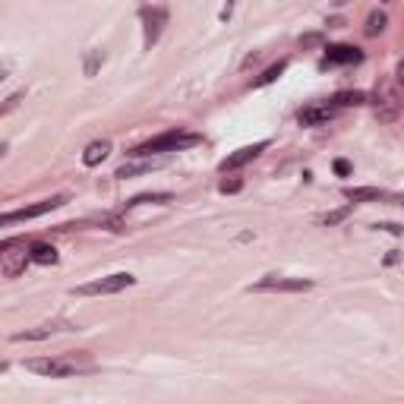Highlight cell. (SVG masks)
Instances as JSON below:
<instances>
[{
	"label": "cell",
	"mask_w": 404,
	"mask_h": 404,
	"mask_svg": "<svg viewBox=\"0 0 404 404\" xmlns=\"http://www.w3.org/2000/svg\"><path fill=\"white\" fill-rule=\"evenodd\" d=\"M284 70H288V60H278V63H272V67L266 70V73L259 76V79H256V89H262V86H268V83H275V79H278L281 73H284Z\"/></svg>",
	"instance_id": "cell-21"
},
{
	"label": "cell",
	"mask_w": 404,
	"mask_h": 404,
	"mask_svg": "<svg viewBox=\"0 0 404 404\" xmlns=\"http://www.w3.org/2000/svg\"><path fill=\"white\" fill-rule=\"evenodd\" d=\"M335 114H338V104H332V102L307 104V108L297 111V124H300V127H322V124H329Z\"/></svg>",
	"instance_id": "cell-9"
},
{
	"label": "cell",
	"mask_w": 404,
	"mask_h": 404,
	"mask_svg": "<svg viewBox=\"0 0 404 404\" xmlns=\"http://www.w3.org/2000/svg\"><path fill=\"white\" fill-rule=\"evenodd\" d=\"M76 325L70 322H45V325H35V329H22L13 332V341H45V338L57 335V332H73Z\"/></svg>",
	"instance_id": "cell-11"
},
{
	"label": "cell",
	"mask_w": 404,
	"mask_h": 404,
	"mask_svg": "<svg viewBox=\"0 0 404 404\" xmlns=\"http://www.w3.org/2000/svg\"><path fill=\"white\" fill-rule=\"evenodd\" d=\"M350 215V206H344V209H335V212H325V215H319V225H341L344 218Z\"/></svg>",
	"instance_id": "cell-22"
},
{
	"label": "cell",
	"mask_w": 404,
	"mask_h": 404,
	"mask_svg": "<svg viewBox=\"0 0 404 404\" xmlns=\"http://www.w3.org/2000/svg\"><path fill=\"white\" fill-rule=\"evenodd\" d=\"M63 202H67V196H51V199H42V202H35V206H26V209H16V212L0 215V225H3V227H10V225H16V221L42 218V215H48V212H54V209H60Z\"/></svg>",
	"instance_id": "cell-7"
},
{
	"label": "cell",
	"mask_w": 404,
	"mask_h": 404,
	"mask_svg": "<svg viewBox=\"0 0 404 404\" xmlns=\"http://www.w3.org/2000/svg\"><path fill=\"white\" fill-rule=\"evenodd\" d=\"M29 253H32V262H38V266H54L57 262V250L51 243H32Z\"/></svg>",
	"instance_id": "cell-17"
},
{
	"label": "cell",
	"mask_w": 404,
	"mask_h": 404,
	"mask_svg": "<svg viewBox=\"0 0 404 404\" xmlns=\"http://www.w3.org/2000/svg\"><path fill=\"white\" fill-rule=\"evenodd\" d=\"M391 199H395L398 206H404V193H398V196H391Z\"/></svg>",
	"instance_id": "cell-31"
},
{
	"label": "cell",
	"mask_w": 404,
	"mask_h": 404,
	"mask_svg": "<svg viewBox=\"0 0 404 404\" xmlns=\"http://www.w3.org/2000/svg\"><path fill=\"white\" fill-rule=\"evenodd\" d=\"M382 3H385V0H382Z\"/></svg>",
	"instance_id": "cell-32"
},
{
	"label": "cell",
	"mask_w": 404,
	"mask_h": 404,
	"mask_svg": "<svg viewBox=\"0 0 404 404\" xmlns=\"http://www.w3.org/2000/svg\"><path fill=\"white\" fill-rule=\"evenodd\" d=\"M322 42V32H309V35H300V45L303 48H313V45Z\"/></svg>",
	"instance_id": "cell-24"
},
{
	"label": "cell",
	"mask_w": 404,
	"mask_h": 404,
	"mask_svg": "<svg viewBox=\"0 0 404 404\" xmlns=\"http://www.w3.org/2000/svg\"><path fill=\"white\" fill-rule=\"evenodd\" d=\"M373 104H376V120L382 124H395L398 114H401V95L389 79H379L376 89H373Z\"/></svg>",
	"instance_id": "cell-3"
},
{
	"label": "cell",
	"mask_w": 404,
	"mask_h": 404,
	"mask_svg": "<svg viewBox=\"0 0 404 404\" xmlns=\"http://www.w3.org/2000/svg\"><path fill=\"white\" fill-rule=\"evenodd\" d=\"M329 3H332V7H348L350 0H329Z\"/></svg>",
	"instance_id": "cell-30"
},
{
	"label": "cell",
	"mask_w": 404,
	"mask_h": 404,
	"mask_svg": "<svg viewBox=\"0 0 404 404\" xmlns=\"http://www.w3.org/2000/svg\"><path fill=\"white\" fill-rule=\"evenodd\" d=\"M234 3H237V0H225V7L218 10V19H221V22H227V19L234 16Z\"/></svg>",
	"instance_id": "cell-25"
},
{
	"label": "cell",
	"mask_w": 404,
	"mask_h": 404,
	"mask_svg": "<svg viewBox=\"0 0 404 404\" xmlns=\"http://www.w3.org/2000/svg\"><path fill=\"white\" fill-rule=\"evenodd\" d=\"M313 288L309 278H288V275H266L250 291H275V294H303Z\"/></svg>",
	"instance_id": "cell-6"
},
{
	"label": "cell",
	"mask_w": 404,
	"mask_h": 404,
	"mask_svg": "<svg viewBox=\"0 0 404 404\" xmlns=\"http://www.w3.org/2000/svg\"><path fill=\"white\" fill-rule=\"evenodd\" d=\"M332 104H338V108H360V104H366V92H338L335 98H332Z\"/></svg>",
	"instance_id": "cell-19"
},
{
	"label": "cell",
	"mask_w": 404,
	"mask_h": 404,
	"mask_svg": "<svg viewBox=\"0 0 404 404\" xmlns=\"http://www.w3.org/2000/svg\"><path fill=\"white\" fill-rule=\"evenodd\" d=\"M268 149V139H262V143H253V145H243V149H237L234 152V155H227L225 161H221V171H237V168H243V165H250V161H253V158H259L262 152Z\"/></svg>",
	"instance_id": "cell-10"
},
{
	"label": "cell",
	"mask_w": 404,
	"mask_h": 404,
	"mask_svg": "<svg viewBox=\"0 0 404 404\" xmlns=\"http://www.w3.org/2000/svg\"><path fill=\"white\" fill-rule=\"evenodd\" d=\"M335 171H338V174H350V165L344 161V158H338V161H335Z\"/></svg>",
	"instance_id": "cell-28"
},
{
	"label": "cell",
	"mask_w": 404,
	"mask_h": 404,
	"mask_svg": "<svg viewBox=\"0 0 404 404\" xmlns=\"http://www.w3.org/2000/svg\"><path fill=\"white\" fill-rule=\"evenodd\" d=\"M29 262H32V253H26L22 240H3V247H0V272H3V278H19Z\"/></svg>",
	"instance_id": "cell-5"
},
{
	"label": "cell",
	"mask_w": 404,
	"mask_h": 404,
	"mask_svg": "<svg viewBox=\"0 0 404 404\" xmlns=\"http://www.w3.org/2000/svg\"><path fill=\"white\" fill-rule=\"evenodd\" d=\"M108 60V54H104V48H92L89 54H86V63H83V73L86 76H95L98 73V67Z\"/></svg>",
	"instance_id": "cell-20"
},
{
	"label": "cell",
	"mask_w": 404,
	"mask_h": 404,
	"mask_svg": "<svg viewBox=\"0 0 404 404\" xmlns=\"http://www.w3.org/2000/svg\"><path fill=\"white\" fill-rule=\"evenodd\" d=\"M376 227H382V231H389V234H401V225H391V221L389 225H376Z\"/></svg>",
	"instance_id": "cell-29"
},
{
	"label": "cell",
	"mask_w": 404,
	"mask_h": 404,
	"mask_svg": "<svg viewBox=\"0 0 404 404\" xmlns=\"http://www.w3.org/2000/svg\"><path fill=\"white\" fill-rule=\"evenodd\" d=\"M395 83L404 89V60H398V67H395Z\"/></svg>",
	"instance_id": "cell-27"
},
{
	"label": "cell",
	"mask_w": 404,
	"mask_h": 404,
	"mask_svg": "<svg viewBox=\"0 0 404 404\" xmlns=\"http://www.w3.org/2000/svg\"><path fill=\"white\" fill-rule=\"evenodd\" d=\"M19 102H22V92H13V95H10V98H7V104H3V108H0V114L7 117V114H10V111H13V108H16V104H19Z\"/></svg>",
	"instance_id": "cell-23"
},
{
	"label": "cell",
	"mask_w": 404,
	"mask_h": 404,
	"mask_svg": "<svg viewBox=\"0 0 404 404\" xmlns=\"http://www.w3.org/2000/svg\"><path fill=\"white\" fill-rule=\"evenodd\" d=\"M161 165H165V158H143V161H127V165H120V168H117V174H114V177L130 180V177H139V174L155 171V168H161Z\"/></svg>",
	"instance_id": "cell-12"
},
{
	"label": "cell",
	"mask_w": 404,
	"mask_h": 404,
	"mask_svg": "<svg viewBox=\"0 0 404 404\" xmlns=\"http://www.w3.org/2000/svg\"><path fill=\"white\" fill-rule=\"evenodd\" d=\"M240 180H225V184H221V193H240Z\"/></svg>",
	"instance_id": "cell-26"
},
{
	"label": "cell",
	"mask_w": 404,
	"mask_h": 404,
	"mask_svg": "<svg viewBox=\"0 0 404 404\" xmlns=\"http://www.w3.org/2000/svg\"><path fill=\"white\" fill-rule=\"evenodd\" d=\"M108 155H111V143H108V139H95V143L86 145L83 165H86V168H95V165H102V161H104Z\"/></svg>",
	"instance_id": "cell-15"
},
{
	"label": "cell",
	"mask_w": 404,
	"mask_h": 404,
	"mask_svg": "<svg viewBox=\"0 0 404 404\" xmlns=\"http://www.w3.org/2000/svg\"><path fill=\"white\" fill-rule=\"evenodd\" d=\"M22 366L29 373H35V376H48V379L83 376V373L95 370V363H92V357L86 350H79V354H60V357H32Z\"/></svg>",
	"instance_id": "cell-1"
},
{
	"label": "cell",
	"mask_w": 404,
	"mask_h": 404,
	"mask_svg": "<svg viewBox=\"0 0 404 404\" xmlns=\"http://www.w3.org/2000/svg\"><path fill=\"white\" fill-rule=\"evenodd\" d=\"M325 60L329 63H360L363 54L357 48H350V45H329L325 48Z\"/></svg>",
	"instance_id": "cell-13"
},
{
	"label": "cell",
	"mask_w": 404,
	"mask_h": 404,
	"mask_svg": "<svg viewBox=\"0 0 404 404\" xmlns=\"http://www.w3.org/2000/svg\"><path fill=\"white\" fill-rule=\"evenodd\" d=\"M168 26V10L165 7H145L143 10V45L145 48H152V45H158V38H161V32H165Z\"/></svg>",
	"instance_id": "cell-8"
},
{
	"label": "cell",
	"mask_w": 404,
	"mask_h": 404,
	"mask_svg": "<svg viewBox=\"0 0 404 404\" xmlns=\"http://www.w3.org/2000/svg\"><path fill=\"white\" fill-rule=\"evenodd\" d=\"M199 143H202V136H196V133L171 130V133H165V136H155V139H149V143L136 145V149H133L130 155H133V158L171 155V152H184V149H190V145H199Z\"/></svg>",
	"instance_id": "cell-2"
},
{
	"label": "cell",
	"mask_w": 404,
	"mask_h": 404,
	"mask_svg": "<svg viewBox=\"0 0 404 404\" xmlns=\"http://www.w3.org/2000/svg\"><path fill=\"white\" fill-rule=\"evenodd\" d=\"M136 278L127 272H117V275H108V278H98V281H89V284H79L73 288L70 294L73 297H104V294H120L124 288H133Z\"/></svg>",
	"instance_id": "cell-4"
},
{
	"label": "cell",
	"mask_w": 404,
	"mask_h": 404,
	"mask_svg": "<svg viewBox=\"0 0 404 404\" xmlns=\"http://www.w3.org/2000/svg\"><path fill=\"white\" fill-rule=\"evenodd\" d=\"M171 193H139V196H133L130 202H127V209H136V206H165V202H171Z\"/></svg>",
	"instance_id": "cell-18"
},
{
	"label": "cell",
	"mask_w": 404,
	"mask_h": 404,
	"mask_svg": "<svg viewBox=\"0 0 404 404\" xmlns=\"http://www.w3.org/2000/svg\"><path fill=\"white\" fill-rule=\"evenodd\" d=\"M385 26H389V16H385L382 10H373V13L366 16L363 35H366V38H376V35H382V32H385Z\"/></svg>",
	"instance_id": "cell-16"
},
{
	"label": "cell",
	"mask_w": 404,
	"mask_h": 404,
	"mask_svg": "<svg viewBox=\"0 0 404 404\" xmlns=\"http://www.w3.org/2000/svg\"><path fill=\"white\" fill-rule=\"evenodd\" d=\"M385 196L389 193L379 186H344V199H350V202H379Z\"/></svg>",
	"instance_id": "cell-14"
}]
</instances>
